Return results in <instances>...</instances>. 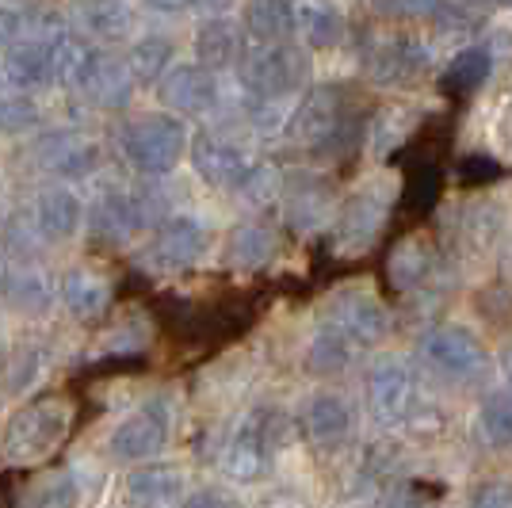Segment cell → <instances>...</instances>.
I'll list each match as a JSON object with an SVG mask.
<instances>
[{
  "mask_svg": "<svg viewBox=\"0 0 512 508\" xmlns=\"http://www.w3.org/2000/svg\"><path fill=\"white\" fill-rule=\"evenodd\" d=\"M490 73H493V54L486 46H470L463 54H455V62L444 73V85L451 92H474V88H482L490 81Z\"/></svg>",
  "mask_w": 512,
  "mask_h": 508,
  "instance_id": "cell-16",
  "label": "cell"
},
{
  "mask_svg": "<svg viewBox=\"0 0 512 508\" xmlns=\"http://www.w3.org/2000/svg\"><path fill=\"white\" fill-rule=\"evenodd\" d=\"M417 398V379L402 360H379L367 371V413L375 424L406 421Z\"/></svg>",
  "mask_w": 512,
  "mask_h": 508,
  "instance_id": "cell-5",
  "label": "cell"
},
{
  "mask_svg": "<svg viewBox=\"0 0 512 508\" xmlns=\"http://www.w3.org/2000/svg\"><path fill=\"white\" fill-rule=\"evenodd\" d=\"M199 50H203V58L207 62H230L234 58V50H237V35H234V27L230 23H222V20H214L203 27V35H199Z\"/></svg>",
  "mask_w": 512,
  "mask_h": 508,
  "instance_id": "cell-22",
  "label": "cell"
},
{
  "mask_svg": "<svg viewBox=\"0 0 512 508\" xmlns=\"http://www.w3.org/2000/svg\"><path fill=\"white\" fill-rule=\"evenodd\" d=\"M169 62V43H161V39H150V43L138 46V54H134V69L153 81V77H161V69Z\"/></svg>",
  "mask_w": 512,
  "mask_h": 508,
  "instance_id": "cell-26",
  "label": "cell"
},
{
  "mask_svg": "<svg viewBox=\"0 0 512 508\" xmlns=\"http://www.w3.org/2000/svg\"><path fill=\"white\" fill-rule=\"evenodd\" d=\"M394 199V184H363L360 191L348 195L341 211V222H337V245L341 253H363L371 249V241L379 237V226L386 218V207Z\"/></svg>",
  "mask_w": 512,
  "mask_h": 508,
  "instance_id": "cell-4",
  "label": "cell"
},
{
  "mask_svg": "<svg viewBox=\"0 0 512 508\" xmlns=\"http://www.w3.org/2000/svg\"><path fill=\"white\" fill-rule=\"evenodd\" d=\"M195 169L203 172L218 188H237L249 176V161L237 146L214 142V138H199L195 142Z\"/></svg>",
  "mask_w": 512,
  "mask_h": 508,
  "instance_id": "cell-10",
  "label": "cell"
},
{
  "mask_svg": "<svg viewBox=\"0 0 512 508\" xmlns=\"http://www.w3.org/2000/svg\"><path fill=\"white\" fill-rule=\"evenodd\" d=\"M425 363L444 379H474L486 367V344L470 333L467 325H440L421 344Z\"/></svg>",
  "mask_w": 512,
  "mask_h": 508,
  "instance_id": "cell-3",
  "label": "cell"
},
{
  "mask_svg": "<svg viewBox=\"0 0 512 508\" xmlns=\"http://www.w3.org/2000/svg\"><path fill=\"white\" fill-rule=\"evenodd\" d=\"M352 424H356V413L341 394H318V398H310L306 413H302L306 440L314 447H325V451L341 447L352 432Z\"/></svg>",
  "mask_w": 512,
  "mask_h": 508,
  "instance_id": "cell-8",
  "label": "cell"
},
{
  "mask_svg": "<svg viewBox=\"0 0 512 508\" xmlns=\"http://www.w3.org/2000/svg\"><path fill=\"white\" fill-rule=\"evenodd\" d=\"M180 149H184V130H180V123H172V119H150V123H142V127L134 130V142H130L134 161L150 172L172 169L176 157H180Z\"/></svg>",
  "mask_w": 512,
  "mask_h": 508,
  "instance_id": "cell-9",
  "label": "cell"
},
{
  "mask_svg": "<svg viewBox=\"0 0 512 508\" xmlns=\"http://www.w3.org/2000/svg\"><path fill=\"white\" fill-rule=\"evenodd\" d=\"M432 272H436V253L428 249V241H421V237L402 241L398 253L390 256V283L398 291H417Z\"/></svg>",
  "mask_w": 512,
  "mask_h": 508,
  "instance_id": "cell-12",
  "label": "cell"
},
{
  "mask_svg": "<svg viewBox=\"0 0 512 508\" xmlns=\"http://www.w3.org/2000/svg\"><path fill=\"white\" fill-rule=\"evenodd\" d=\"M165 421L161 417H134V421H127L123 428H119V436H115V447L123 451V455H153L157 447L165 444Z\"/></svg>",
  "mask_w": 512,
  "mask_h": 508,
  "instance_id": "cell-17",
  "label": "cell"
},
{
  "mask_svg": "<svg viewBox=\"0 0 512 508\" xmlns=\"http://www.w3.org/2000/svg\"><path fill=\"white\" fill-rule=\"evenodd\" d=\"M505 386L512 390V344L505 348Z\"/></svg>",
  "mask_w": 512,
  "mask_h": 508,
  "instance_id": "cell-32",
  "label": "cell"
},
{
  "mask_svg": "<svg viewBox=\"0 0 512 508\" xmlns=\"http://www.w3.org/2000/svg\"><path fill=\"white\" fill-rule=\"evenodd\" d=\"M245 20L260 43H283L295 31V8L287 0H253Z\"/></svg>",
  "mask_w": 512,
  "mask_h": 508,
  "instance_id": "cell-14",
  "label": "cell"
},
{
  "mask_svg": "<svg viewBox=\"0 0 512 508\" xmlns=\"http://www.w3.org/2000/svg\"><path fill=\"white\" fill-rule=\"evenodd\" d=\"M493 43H497V46H512V27H509V23H505V27H497Z\"/></svg>",
  "mask_w": 512,
  "mask_h": 508,
  "instance_id": "cell-31",
  "label": "cell"
},
{
  "mask_svg": "<svg viewBox=\"0 0 512 508\" xmlns=\"http://www.w3.org/2000/svg\"><path fill=\"white\" fill-rule=\"evenodd\" d=\"M295 27L314 50H325V46H337L344 39V12L333 8L329 0H306L295 8Z\"/></svg>",
  "mask_w": 512,
  "mask_h": 508,
  "instance_id": "cell-11",
  "label": "cell"
},
{
  "mask_svg": "<svg viewBox=\"0 0 512 508\" xmlns=\"http://www.w3.org/2000/svg\"><path fill=\"white\" fill-rule=\"evenodd\" d=\"M203 245H207V233L192 218H176L169 230L161 233V253H169V260H176V264L195 260L203 253Z\"/></svg>",
  "mask_w": 512,
  "mask_h": 508,
  "instance_id": "cell-20",
  "label": "cell"
},
{
  "mask_svg": "<svg viewBox=\"0 0 512 508\" xmlns=\"http://www.w3.org/2000/svg\"><path fill=\"white\" fill-rule=\"evenodd\" d=\"M134 489H138L142 497L165 501V497H176V489H180V474H176V470H150V474H138Z\"/></svg>",
  "mask_w": 512,
  "mask_h": 508,
  "instance_id": "cell-25",
  "label": "cell"
},
{
  "mask_svg": "<svg viewBox=\"0 0 512 508\" xmlns=\"http://www.w3.org/2000/svg\"><path fill=\"white\" fill-rule=\"evenodd\" d=\"M352 344L341 337V333H333V329H325L321 325V333L310 340V348H306V371L310 375H341L344 367L352 363Z\"/></svg>",
  "mask_w": 512,
  "mask_h": 508,
  "instance_id": "cell-15",
  "label": "cell"
},
{
  "mask_svg": "<svg viewBox=\"0 0 512 508\" xmlns=\"http://www.w3.org/2000/svg\"><path fill=\"white\" fill-rule=\"evenodd\" d=\"M272 253H276V237L264 226H241L230 241V260L237 268H260L272 260Z\"/></svg>",
  "mask_w": 512,
  "mask_h": 508,
  "instance_id": "cell-19",
  "label": "cell"
},
{
  "mask_svg": "<svg viewBox=\"0 0 512 508\" xmlns=\"http://www.w3.org/2000/svg\"><path fill=\"white\" fill-rule=\"evenodd\" d=\"M341 119H344L341 88L321 85V88H314L299 104V111H295V119H291V138H295L299 146H325V142L341 130Z\"/></svg>",
  "mask_w": 512,
  "mask_h": 508,
  "instance_id": "cell-7",
  "label": "cell"
},
{
  "mask_svg": "<svg viewBox=\"0 0 512 508\" xmlns=\"http://www.w3.org/2000/svg\"><path fill=\"white\" fill-rule=\"evenodd\" d=\"M325 211H329V191L318 188V184H310L299 195H291V207H287L295 230H314L321 218H325Z\"/></svg>",
  "mask_w": 512,
  "mask_h": 508,
  "instance_id": "cell-21",
  "label": "cell"
},
{
  "mask_svg": "<svg viewBox=\"0 0 512 508\" xmlns=\"http://www.w3.org/2000/svg\"><path fill=\"white\" fill-rule=\"evenodd\" d=\"M406 428H409V436H417V440H436V436L448 428V413H444V409H432V405L409 409Z\"/></svg>",
  "mask_w": 512,
  "mask_h": 508,
  "instance_id": "cell-24",
  "label": "cell"
},
{
  "mask_svg": "<svg viewBox=\"0 0 512 508\" xmlns=\"http://www.w3.org/2000/svg\"><path fill=\"white\" fill-rule=\"evenodd\" d=\"M306 73H310V58L287 39L256 46L245 58V85L256 88L260 96H287L306 81Z\"/></svg>",
  "mask_w": 512,
  "mask_h": 508,
  "instance_id": "cell-2",
  "label": "cell"
},
{
  "mask_svg": "<svg viewBox=\"0 0 512 508\" xmlns=\"http://www.w3.org/2000/svg\"><path fill=\"white\" fill-rule=\"evenodd\" d=\"M478 424H482V436L490 440L493 447H512V390H493L490 398L482 402V413H478Z\"/></svg>",
  "mask_w": 512,
  "mask_h": 508,
  "instance_id": "cell-18",
  "label": "cell"
},
{
  "mask_svg": "<svg viewBox=\"0 0 512 508\" xmlns=\"http://www.w3.org/2000/svg\"><path fill=\"white\" fill-rule=\"evenodd\" d=\"M425 69H428L425 43H417V39H409V35L383 39V43L371 50V58H367V77H371L375 85H390V88L413 85Z\"/></svg>",
  "mask_w": 512,
  "mask_h": 508,
  "instance_id": "cell-6",
  "label": "cell"
},
{
  "mask_svg": "<svg viewBox=\"0 0 512 508\" xmlns=\"http://www.w3.org/2000/svg\"><path fill=\"white\" fill-rule=\"evenodd\" d=\"M406 138V123H402V111L398 107H386L379 115V127H375V149L379 146H398Z\"/></svg>",
  "mask_w": 512,
  "mask_h": 508,
  "instance_id": "cell-28",
  "label": "cell"
},
{
  "mask_svg": "<svg viewBox=\"0 0 512 508\" xmlns=\"http://www.w3.org/2000/svg\"><path fill=\"white\" fill-rule=\"evenodd\" d=\"M157 8H165V12H180V8H188L192 0H153Z\"/></svg>",
  "mask_w": 512,
  "mask_h": 508,
  "instance_id": "cell-30",
  "label": "cell"
},
{
  "mask_svg": "<svg viewBox=\"0 0 512 508\" xmlns=\"http://www.w3.org/2000/svg\"><path fill=\"white\" fill-rule=\"evenodd\" d=\"M214 100V81L207 69L184 65L165 81V104L176 111H203Z\"/></svg>",
  "mask_w": 512,
  "mask_h": 508,
  "instance_id": "cell-13",
  "label": "cell"
},
{
  "mask_svg": "<svg viewBox=\"0 0 512 508\" xmlns=\"http://www.w3.org/2000/svg\"><path fill=\"white\" fill-rule=\"evenodd\" d=\"M470 501L482 508H501V505H512V482L509 478H486L482 486L470 489Z\"/></svg>",
  "mask_w": 512,
  "mask_h": 508,
  "instance_id": "cell-27",
  "label": "cell"
},
{
  "mask_svg": "<svg viewBox=\"0 0 512 508\" xmlns=\"http://www.w3.org/2000/svg\"><path fill=\"white\" fill-rule=\"evenodd\" d=\"M321 325L341 333L360 352V348H375L390 333V314L383 310V302L371 298L367 291H341L321 310Z\"/></svg>",
  "mask_w": 512,
  "mask_h": 508,
  "instance_id": "cell-1",
  "label": "cell"
},
{
  "mask_svg": "<svg viewBox=\"0 0 512 508\" xmlns=\"http://www.w3.org/2000/svg\"><path fill=\"white\" fill-rule=\"evenodd\" d=\"M497 233H501V214L493 207H474L467 214V241L474 249H490L497 241Z\"/></svg>",
  "mask_w": 512,
  "mask_h": 508,
  "instance_id": "cell-23",
  "label": "cell"
},
{
  "mask_svg": "<svg viewBox=\"0 0 512 508\" xmlns=\"http://www.w3.org/2000/svg\"><path fill=\"white\" fill-rule=\"evenodd\" d=\"M493 176H501V165L482 161V157H470V161H463V180H493Z\"/></svg>",
  "mask_w": 512,
  "mask_h": 508,
  "instance_id": "cell-29",
  "label": "cell"
}]
</instances>
